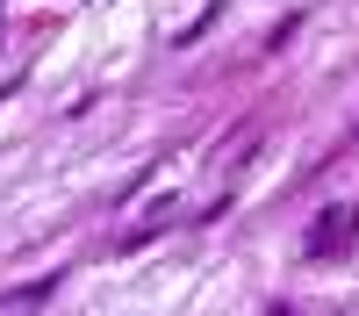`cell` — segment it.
Masks as SVG:
<instances>
[{"instance_id":"obj_1","label":"cell","mask_w":359,"mask_h":316,"mask_svg":"<svg viewBox=\"0 0 359 316\" xmlns=\"http://www.w3.org/2000/svg\"><path fill=\"white\" fill-rule=\"evenodd\" d=\"M345 238H352V209H345V201H331V209L316 216V230H309V245H302V252H309V259H338Z\"/></svg>"}]
</instances>
